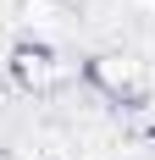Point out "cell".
Listing matches in <instances>:
<instances>
[{"instance_id":"6da1fadb","label":"cell","mask_w":155,"mask_h":160,"mask_svg":"<svg viewBox=\"0 0 155 160\" xmlns=\"http://www.w3.org/2000/svg\"><path fill=\"white\" fill-rule=\"evenodd\" d=\"M83 83H89L105 105H144V94H150L144 61L133 55V50H100V55H89Z\"/></svg>"},{"instance_id":"7a4b0ae2","label":"cell","mask_w":155,"mask_h":160,"mask_svg":"<svg viewBox=\"0 0 155 160\" xmlns=\"http://www.w3.org/2000/svg\"><path fill=\"white\" fill-rule=\"evenodd\" d=\"M6 66H11V83L22 94H56L67 83V61L50 44H39V39H17L11 55H6Z\"/></svg>"},{"instance_id":"3957f363","label":"cell","mask_w":155,"mask_h":160,"mask_svg":"<svg viewBox=\"0 0 155 160\" xmlns=\"http://www.w3.org/2000/svg\"><path fill=\"white\" fill-rule=\"evenodd\" d=\"M17 22L28 28V39L50 44L56 33L72 28V0H17Z\"/></svg>"}]
</instances>
